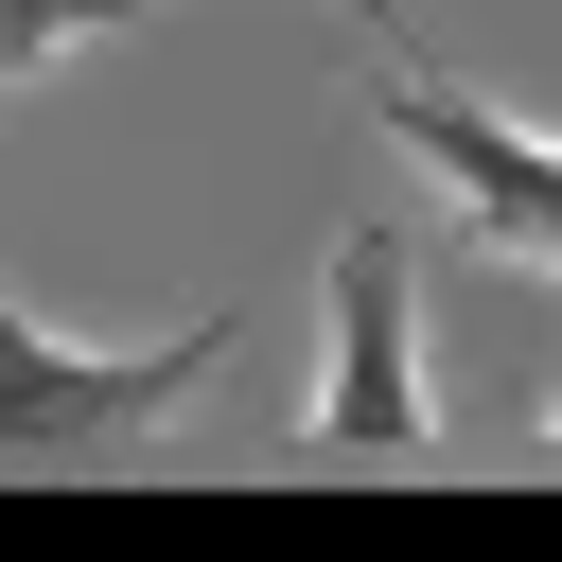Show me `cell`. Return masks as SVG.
Returning <instances> with one entry per match:
<instances>
[{
	"label": "cell",
	"instance_id": "4",
	"mask_svg": "<svg viewBox=\"0 0 562 562\" xmlns=\"http://www.w3.org/2000/svg\"><path fill=\"white\" fill-rule=\"evenodd\" d=\"M140 0H0V88H35L53 53H88V35H123Z\"/></svg>",
	"mask_w": 562,
	"mask_h": 562
},
{
	"label": "cell",
	"instance_id": "5",
	"mask_svg": "<svg viewBox=\"0 0 562 562\" xmlns=\"http://www.w3.org/2000/svg\"><path fill=\"white\" fill-rule=\"evenodd\" d=\"M527 457H544V474H562V404H544V439H527Z\"/></svg>",
	"mask_w": 562,
	"mask_h": 562
},
{
	"label": "cell",
	"instance_id": "6",
	"mask_svg": "<svg viewBox=\"0 0 562 562\" xmlns=\"http://www.w3.org/2000/svg\"><path fill=\"white\" fill-rule=\"evenodd\" d=\"M351 18H369V0H351Z\"/></svg>",
	"mask_w": 562,
	"mask_h": 562
},
{
	"label": "cell",
	"instance_id": "2",
	"mask_svg": "<svg viewBox=\"0 0 562 562\" xmlns=\"http://www.w3.org/2000/svg\"><path fill=\"white\" fill-rule=\"evenodd\" d=\"M386 140L457 193L474 263H544V281H562V123H509V105L457 88V70H386Z\"/></svg>",
	"mask_w": 562,
	"mask_h": 562
},
{
	"label": "cell",
	"instance_id": "1",
	"mask_svg": "<svg viewBox=\"0 0 562 562\" xmlns=\"http://www.w3.org/2000/svg\"><path fill=\"white\" fill-rule=\"evenodd\" d=\"M211 369H228V316H193V334H158V351H70L53 316H18V299H0V457H18V474L140 457Z\"/></svg>",
	"mask_w": 562,
	"mask_h": 562
},
{
	"label": "cell",
	"instance_id": "3",
	"mask_svg": "<svg viewBox=\"0 0 562 562\" xmlns=\"http://www.w3.org/2000/svg\"><path fill=\"white\" fill-rule=\"evenodd\" d=\"M316 439H334V457H422V439H439V386H422V246H404V228H334Z\"/></svg>",
	"mask_w": 562,
	"mask_h": 562
}]
</instances>
